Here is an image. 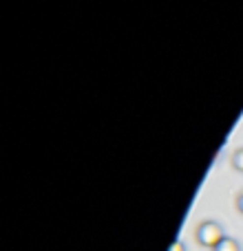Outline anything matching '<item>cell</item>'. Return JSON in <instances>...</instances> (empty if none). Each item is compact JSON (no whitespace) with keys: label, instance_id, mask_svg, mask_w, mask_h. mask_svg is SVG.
Here are the masks:
<instances>
[{"label":"cell","instance_id":"1","mask_svg":"<svg viewBox=\"0 0 243 251\" xmlns=\"http://www.w3.org/2000/svg\"><path fill=\"white\" fill-rule=\"evenodd\" d=\"M223 238H226L223 227L217 221H204L195 231V240L206 249H214Z\"/></svg>","mask_w":243,"mask_h":251},{"label":"cell","instance_id":"2","mask_svg":"<svg viewBox=\"0 0 243 251\" xmlns=\"http://www.w3.org/2000/svg\"><path fill=\"white\" fill-rule=\"evenodd\" d=\"M210 251H241V245L237 243L235 238H230V236H226V238L221 240V243L217 245L214 249H210Z\"/></svg>","mask_w":243,"mask_h":251},{"label":"cell","instance_id":"3","mask_svg":"<svg viewBox=\"0 0 243 251\" xmlns=\"http://www.w3.org/2000/svg\"><path fill=\"white\" fill-rule=\"evenodd\" d=\"M230 163H232V168H235L237 172H241V174H243V148H237V150L232 152Z\"/></svg>","mask_w":243,"mask_h":251},{"label":"cell","instance_id":"4","mask_svg":"<svg viewBox=\"0 0 243 251\" xmlns=\"http://www.w3.org/2000/svg\"><path fill=\"white\" fill-rule=\"evenodd\" d=\"M168 251H186V245H183V240H175L168 247Z\"/></svg>","mask_w":243,"mask_h":251},{"label":"cell","instance_id":"5","mask_svg":"<svg viewBox=\"0 0 243 251\" xmlns=\"http://www.w3.org/2000/svg\"><path fill=\"white\" fill-rule=\"evenodd\" d=\"M235 203H237V209H239V214L243 216V192H239V194H237V201H235Z\"/></svg>","mask_w":243,"mask_h":251}]
</instances>
